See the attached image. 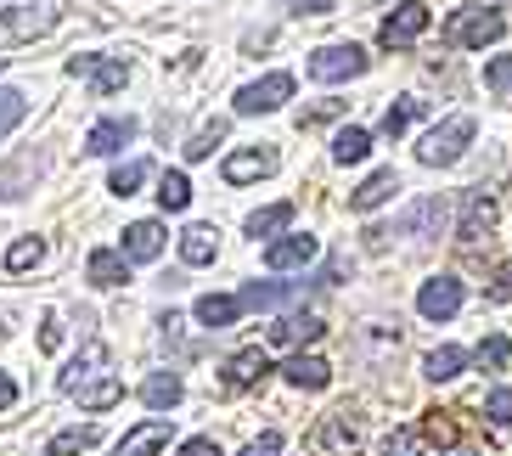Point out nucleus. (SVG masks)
<instances>
[{"instance_id":"f257e3e1","label":"nucleus","mask_w":512,"mask_h":456,"mask_svg":"<svg viewBox=\"0 0 512 456\" xmlns=\"http://www.w3.org/2000/svg\"><path fill=\"white\" fill-rule=\"evenodd\" d=\"M501 34H507V17L496 12V6H462V12L445 23V40L462 51H484V46H496Z\"/></svg>"},{"instance_id":"f03ea898","label":"nucleus","mask_w":512,"mask_h":456,"mask_svg":"<svg viewBox=\"0 0 512 456\" xmlns=\"http://www.w3.org/2000/svg\"><path fill=\"white\" fill-rule=\"evenodd\" d=\"M473 130H479V124L467 119V113H451L445 124H434V130H428V136L417 141V158H422L428 169H445V164H456V158L467 152V141H473Z\"/></svg>"},{"instance_id":"7ed1b4c3","label":"nucleus","mask_w":512,"mask_h":456,"mask_svg":"<svg viewBox=\"0 0 512 456\" xmlns=\"http://www.w3.org/2000/svg\"><path fill=\"white\" fill-rule=\"evenodd\" d=\"M372 68V57H366L361 46H321V51H310V62H304V74L310 79H321V85H338V79H355V74H366Z\"/></svg>"},{"instance_id":"20e7f679","label":"nucleus","mask_w":512,"mask_h":456,"mask_svg":"<svg viewBox=\"0 0 512 456\" xmlns=\"http://www.w3.org/2000/svg\"><path fill=\"white\" fill-rule=\"evenodd\" d=\"M68 74H74V79H91V91H96V96H113V91H124V79H130V62L96 57V51H79V57H68Z\"/></svg>"},{"instance_id":"39448f33","label":"nucleus","mask_w":512,"mask_h":456,"mask_svg":"<svg viewBox=\"0 0 512 456\" xmlns=\"http://www.w3.org/2000/svg\"><path fill=\"white\" fill-rule=\"evenodd\" d=\"M282 102H293V74H265L237 91V113H276Z\"/></svg>"},{"instance_id":"423d86ee","label":"nucleus","mask_w":512,"mask_h":456,"mask_svg":"<svg viewBox=\"0 0 512 456\" xmlns=\"http://www.w3.org/2000/svg\"><path fill=\"white\" fill-rule=\"evenodd\" d=\"M428 29V6H422V0H400V6H394L389 17H383V29H377V40H383V46H411V40H417V34Z\"/></svg>"},{"instance_id":"0eeeda50","label":"nucleus","mask_w":512,"mask_h":456,"mask_svg":"<svg viewBox=\"0 0 512 456\" xmlns=\"http://www.w3.org/2000/svg\"><path fill=\"white\" fill-rule=\"evenodd\" d=\"M417 310L428 321H451L456 310H462V282H456V276H428L422 293H417Z\"/></svg>"},{"instance_id":"6e6552de","label":"nucleus","mask_w":512,"mask_h":456,"mask_svg":"<svg viewBox=\"0 0 512 456\" xmlns=\"http://www.w3.org/2000/svg\"><path fill=\"white\" fill-rule=\"evenodd\" d=\"M136 130L141 124L130 119V113H124V119H102L91 136H85V152H91V158H113V152H124L130 141H136Z\"/></svg>"},{"instance_id":"1a4fd4ad","label":"nucleus","mask_w":512,"mask_h":456,"mask_svg":"<svg viewBox=\"0 0 512 456\" xmlns=\"http://www.w3.org/2000/svg\"><path fill=\"white\" fill-rule=\"evenodd\" d=\"M169 434H175L169 417H147V423H136L119 445H113V456H152V451H164L169 445Z\"/></svg>"},{"instance_id":"9d476101","label":"nucleus","mask_w":512,"mask_h":456,"mask_svg":"<svg viewBox=\"0 0 512 456\" xmlns=\"http://www.w3.org/2000/svg\"><path fill=\"white\" fill-rule=\"evenodd\" d=\"M321 254V243L316 237H310V231H293V237H282V243H271L265 248V265H271V271H304V265H310V259Z\"/></svg>"},{"instance_id":"9b49d317","label":"nucleus","mask_w":512,"mask_h":456,"mask_svg":"<svg viewBox=\"0 0 512 456\" xmlns=\"http://www.w3.org/2000/svg\"><path fill=\"white\" fill-rule=\"evenodd\" d=\"M265 175H276L271 147H248V152H231L226 158V186H248V181H265Z\"/></svg>"},{"instance_id":"f8f14e48","label":"nucleus","mask_w":512,"mask_h":456,"mask_svg":"<svg viewBox=\"0 0 512 456\" xmlns=\"http://www.w3.org/2000/svg\"><path fill=\"white\" fill-rule=\"evenodd\" d=\"M490 226H496V198H490V192H467L456 237H462V243H479V237H484Z\"/></svg>"},{"instance_id":"ddd939ff","label":"nucleus","mask_w":512,"mask_h":456,"mask_svg":"<svg viewBox=\"0 0 512 456\" xmlns=\"http://www.w3.org/2000/svg\"><path fill=\"white\" fill-rule=\"evenodd\" d=\"M40 169H46V158H40V152H23L17 164H0V198H23V192H34Z\"/></svg>"},{"instance_id":"4468645a","label":"nucleus","mask_w":512,"mask_h":456,"mask_svg":"<svg viewBox=\"0 0 512 456\" xmlns=\"http://www.w3.org/2000/svg\"><path fill=\"white\" fill-rule=\"evenodd\" d=\"M321 333H327V321L321 316H282L271 327V344L276 350H299V344H316Z\"/></svg>"},{"instance_id":"2eb2a0df","label":"nucleus","mask_w":512,"mask_h":456,"mask_svg":"<svg viewBox=\"0 0 512 456\" xmlns=\"http://www.w3.org/2000/svg\"><path fill=\"white\" fill-rule=\"evenodd\" d=\"M439 226H445V203L439 198H422V203H411L406 214H400V237H439Z\"/></svg>"},{"instance_id":"dca6fc26","label":"nucleus","mask_w":512,"mask_h":456,"mask_svg":"<svg viewBox=\"0 0 512 456\" xmlns=\"http://www.w3.org/2000/svg\"><path fill=\"white\" fill-rule=\"evenodd\" d=\"M237 299H242V310H276L287 299H304V282H248Z\"/></svg>"},{"instance_id":"f3484780","label":"nucleus","mask_w":512,"mask_h":456,"mask_svg":"<svg viewBox=\"0 0 512 456\" xmlns=\"http://www.w3.org/2000/svg\"><path fill=\"white\" fill-rule=\"evenodd\" d=\"M265 372H271V355L265 350H242L226 361V389H254V383H265Z\"/></svg>"},{"instance_id":"a211bd4d","label":"nucleus","mask_w":512,"mask_h":456,"mask_svg":"<svg viewBox=\"0 0 512 456\" xmlns=\"http://www.w3.org/2000/svg\"><path fill=\"white\" fill-rule=\"evenodd\" d=\"M85 276H91L96 288H124V282H130V259L113 254V248H96V254L85 259Z\"/></svg>"},{"instance_id":"6ab92c4d","label":"nucleus","mask_w":512,"mask_h":456,"mask_svg":"<svg viewBox=\"0 0 512 456\" xmlns=\"http://www.w3.org/2000/svg\"><path fill=\"white\" fill-rule=\"evenodd\" d=\"M394 192H400V175H394V169H377V175H372L366 186H355L349 209H355V214H372V209H383V203H389Z\"/></svg>"},{"instance_id":"aec40b11","label":"nucleus","mask_w":512,"mask_h":456,"mask_svg":"<svg viewBox=\"0 0 512 456\" xmlns=\"http://www.w3.org/2000/svg\"><path fill=\"white\" fill-rule=\"evenodd\" d=\"M164 254V226H158V220H136V226L124 231V259H141V265H147V259H158Z\"/></svg>"},{"instance_id":"412c9836","label":"nucleus","mask_w":512,"mask_h":456,"mask_svg":"<svg viewBox=\"0 0 512 456\" xmlns=\"http://www.w3.org/2000/svg\"><path fill=\"white\" fill-rule=\"evenodd\" d=\"M57 29V12L51 6H17L12 17H6V34L12 40H34V34H51Z\"/></svg>"},{"instance_id":"4be33fe9","label":"nucleus","mask_w":512,"mask_h":456,"mask_svg":"<svg viewBox=\"0 0 512 456\" xmlns=\"http://www.w3.org/2000/svg\"><path fill=\"white\" fill-rule=\"evenodd\" d=\"M282 378L293 383V389H327V383H332V366L321 361V355H293V361L282 366Z\"/></svg>"},{"instance_id":"5701e85b","label":"nucleus","mask_w":512,"mask_h":456,"mask_svg":"<svg viewBox=\"0 0 512 456\" xmlns=\"http://www.w3.org/2000/svg\"><path fill=\"white\" fill-rule=\"evenodd\" d=\"M74 395H79V406H85V411H107V406H119V400H124V383L113 378V372H96L91 383H79Z\"/></svg>"},{"instance_id":"b1692460","label":"nucleus","mask_w":512,"mask_h":456,"mask_svg":"<svg viewBox=\"0 0 512 456\" xmlns=\"http://www.w3.org/2000/svg\"><path fill=\"white\" fill-rule=\"evenodd\" d=\"M214 254H220V231L214 226H186L181 231V259L186 265H209Z\"/></svg>"},{"instance_id":"393cba45","label":"nucleus","mask_w":512,"mask_h":456,"mask_svg":"<svg viewBox=\"0 0 512 456\" xmlns=\"http://www.w3.org/2000/svg\"><path fill=\"white\" fill-rule=\"evenodd\" d=\"M237 316H242V299H231V293H203V299H197V321H203V327H214V333H220V327H231Z\"/></svg>"},{"instance_id":"a878e982","label":"nucleus","mask_w":512,"mask_h":456,"mask_svg":"<svg viewBox=\"0 0 512 456\" xmlns=\"http://www.w3.org/2000/svg\"><path fill=\"white\" fill-rule=\"evenodd\" d=\"M181 395H186V383L175 378V372H152V378L141 383V400H147L152 411H169V406H181Z\"/></svg>"},{"instance_id":"bb28decb","label":"nucleus","mask_w":512,"mask_h":456,"mask_svg":"<svg viewBox=\"0 0 512 456\" xmlns=\"http://www.w3.org/2000/svg\"><path fill=\"white\" fill-rule=\"evenodd\" d=\"M287 226H293V203H271V209L248 214V237H276V243H282Z\"/></svg>"},{"instance_id":"cd10ccee","label":"nucleus","mask_w":512,"mask_h":456,"mask_svg":"<svg viewBox=\"0 0 512 456\" xmlns=\"http://www.w3.org/2000/svg\"><path fill=\"white\" fill-rule=\"evenodd\" d=\"M462 366H467V350H456V344H439V350H428L422 372H428L434 383H451V378H462Z\"/></svg>"},{"instance_id":"c85d7f7f","label":"nucleus","mask_w":512,"mask_h":456,"mask_svg":"<svg viewBox=\"0 0 512 456\" xmlns=\"http://www.w3.org/2000/svg\"><path fill=\"white\" fill-rule=\"evenodd\" d=\"M428 113V102H417V96H400V102H389V113H383V136L400 141L411 130V119H422Z\"/></svg>"},{"instance_id":"c756f323","label":"nucleus","mask_w":512,"mask_h":456,"mask_svg":"<svg viewBox=\"0 0 512 456\" xmlns=\"http://www.w3.org/2000/svg\"><path fill=\"white\" fill-rule=\"evenodd\" d=\"M102 361H107V350H102V344H91V350L79 355V361H68V372L57 378V389H62V395H74L79 383H91V378H96V366H102Z\"/></svg>"},{"instance_id":"7c9ffc66","label":"nucleus","mask_w":512,"mask_h":456,"mask_svg":"<svg viewBox=\"0 0 512 456\" xmlns=\"http://www.w3.org/2000/svg\"><path fill=\"white\" fill-rule=\"evenodd\" d=\"M366 152H372V130H361V124H349V130L332 136V158L338 164H361Z\"/></svg>"},{"instance_id":"2f4dec72","label":"nucleus","mask_w":512,"mask_h":456,"mask_svg":"<svg viewBox=\"0 0 512 456\" xmlns=\"http://www.w3.org/2000/svg\"><path fill=\"white\" fill-rule=\"evenodd\" d=\"M96 440H102V428H96V423L62 428V434H51V456H79V451H91Z\"/></svg>"},{"instance_id":"473e14b6","label":"nucleus","mask_w":512,"mask_h":456,"mask_svg":"<svg viewBox=\"0 0 512 456\" xmlns=\"http://www.w3.org/2000/svg\"><path fill=\"white\" fill-rule=\"evenodd\" d=\"M158 203H164L169 214H181L186 203H192V181H186L181 169H164V181H158Z\"/></svg>"},{"instance_id":"72a5a7b5","label":"nucleus","mask_w":512,"mask_h":456,"mask_svg":"<svg viewBox=\"0 0 512 456\" xmlns=\"http://www.w3.org/2000/svg\"><path fill=\"white\" fill-rule=\"evenodd\" d=\"M152 169H147V158H130V164H113V175H107V192H119V198H130L141 181H147Z\"/></svg>"},{"instance_id":"f704fd0d","label":"nucleus","mask_w":512,"mask_h":456,"mask_svg":"<svg viewBox=\"0 0 512 456\" xmlns=\"http://www.w3.org/2000/svg\"><path fill=\"white\" fill-rule=\"evenodd\" d=\"M226 130H231L226 119H209V124H203V130L192 136V141H186V158H192V164H203V158H209V152L220 147V141H226Z\"/></svg>"},{"instance_id":"c9c22d12","label":"nucleus","mask_w":512,"mask_h":456,"mask_svg":"<svg viewBox=\"0 0 512 456\" xmlns=\"http://www.w3.org/2000/svg\"><path fill=\"white\" fill-rule=\"evenodd\" d=\"M23 119H29V96L23 91H0V141L12 136Z\"/></svg>"},{"instance_id":"e433bc0d","label":"nucleus","mask_w":512,"mask_h":456,"mask_svg":"<svg viewBox=\"0 0 512 456\" xmlns=\"http://www.w3.org/2000/svg\"><path fill=\"white\" fill-rule=\"evenodd\" d=\"M40 259H46V243H40V237H23V243L6 248V271H29Z\"/></svg>"},{"instance_id":"4c0bfd02","label":"nucleus","mask_w":512,"mask_h":456,"mask_svg":"<svg viewBox=\"0 0 512 456\" xmlns=\"http://www.w3.org/2000/svg\"><path fill=\"white\" fill-rule=\"evenodd\" d=\"M383 456H422V428H394L383 440Z\"/></svg>"},{"instance_id":"58836bf2","label":"nucleus","mask_w":512,"mask_h":456,"mask_svg":"<svg viewBox=\"0 0 512 456\" xmlns=\"http://www.w3.org/2000/svg\"><path fill=\"white\" fill-rule=\"evenodd\" d=\"M456 411H428V423H422V440H434V445H451L456 440V423H451Z\"/></svg>"},{"instance_id":"ea45409f","label":"nucleus","mask_w":512,"mask_h":456,"mask_svg":"<svg viewBox=\"0 0 512 456\" xmlns=\"http://www.w3.org/2000/svg\"><path fill=\"white\" fill-rule=\"evenodd\" d=\"M507 355H512V344H507L501 333H490V338L479 344V366H484V372H501V366H507Z\"/></svg>"},{"instance_id":"a19ab883","label":"nucleus","mask_w":512,"mask_h":456,"mask_svg":"<svg viewBox=\"0 0 512 456\" xmlns=\"http://www.w3.org/2000/svg\"><path fill=\"white\" fill-rule=\"evenodd\" d=\"M484 417L496 428H512V389H490V395H484Z\"/></svg>"},{"instance_id":"79ce46f5","label":"nucleus","mask_w":512,"mask_h":456,"mask_svg":"<svg viewBox=\"0 0 512 456\" xmlns=\"http://www.w3.org/2000/svg\"><path fill=\"white\" fill-rule=\"evenodd\" d=\"M484 85H490L496 96H507V91H512V57H496V62H490V68H484Z\"/></svg>"},{"instance_id":"37998d69","label":"nucleus","mask_w":512,"mask_h":456,"mask_svg":"<svg viewBox=\"0 0 512 456\" xmlns=\"http://www.w3.org/2000/svg\"><path fill=\"white\" fill-rule=\"evenodd\" d=\"M282 12L287 17H327L332 0H282Z\"/></svg>"},{"instance_id":"c03bdc74","label":"nucleus","mask_w":512,"mask_h":456,"mask_svg":"<svg viewBox=\"0 0 512 456\" xmlns=\"http://www.w3.org/2000/svg\"><path fill=\"white\" fill-rule=\"evenodd\" d=\"M338 113H344V102H321V107H310V113H299V130H316V124L338 119Z\"/></svg>"},{"instance_id":"a18cd8bd","label":"nucleus","mask_w":512,"mask_h":456,"mask_svg":"<svg viewBox=\"0 0 512 456\" xmlns=\"http://www.w3.org/2000/svg\"><path fill=\"white\" fill-rule=\"evenodd\" d=\"M490 299H496V304H512V259L501 265L496 276H490Z\"/></svg>"},{"instance_id":"49530a36","label":"nucleus","mask_w":512,"mask_h":456,"mask_svg":"<svg viewBox=\"0 0 512 456\" xmlns=\"http://www.w3.org/2000/svg\"><path fill=\"white\" fill-rule=\"evenodd\" d=\"M242 456H282V434H276V428H265V434H259V440L248 445Z\"/></svg>"},{"instance_id":"de8ad7c7","label":"nucleus","mask_w":512,"mask_h":456,"mask_svg":"<svg viewBox=\"0 0 512 456\" xmlns=\"http://www.w3.org/2000/svg\"><path fill=\"white\" fill-rule=\"evenodd\" d=\"M181 456H220V445H214L209 434H197V440H186V445H181Z\"/></svg>"},{"instance_id":"09e8293b","label":"nucleus","mask_w":512,"mask_h":456,"mask_svg":"<svg viewBox=\"0 0 512 456\" xmlns=\"http://www.w3.org/2000/svg\"><path fill=\"white\" fill-rule=\"evenodd\" d=\"M62 344V327H57V316H46V327H40V350H57Z\"/></svg>"},{"instance_id":"8fccbe9b","label":"nucleus","mask_w":512,"mask_h":456,"mask_svg":"<svg viewBox=\"0 0 512 456\" xmlns=\"http://www.w3.org/2000/svg\"><path fill=\"white\" fill-rule=\"evenodd\" d=\"M12 406H17V383L0 372V411H12Z\"/></svg>"},{"instance_id":"3c124183","label":"nucleus","mask_w":512,"mask_h":456,"mask_svg":"<svg viewBox=\"0 0 512 456\" xmlns=\"http://www.w3.org/2000/svg\"><path fill=\"white\" fill-rule=\"evenodd\" d=\"M445 456H467V451H445Z\"/></svg>"},{"instance_id":"603ef678","label":"nucleus","mask_w":512,"mask_h":456,"mask_svg":"<svg viewBox=\"0 0 512 456\" xmlns=\"http://www.w3.org/2000/svg\"><path fill=\"white\" fill-rule=\"evenodd\" d=\"M0 68H6V57H0Z\"/></svg>"}]
</instances>
